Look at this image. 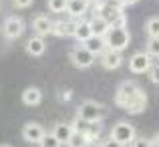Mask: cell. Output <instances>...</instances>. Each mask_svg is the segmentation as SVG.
<instances>
[{"label": "cell", "mask_w": 159, "mask_h": 147, "mask_svg": "<svg viewBox=\"0 0 159 147\" xmlns=\"http://www.w3.org/2000/svg\"><path fill=\"white\" fill-rule=\"evenodd\" d=\"M115 105L129 115H139L147 109V93L135 81H123L115 91Z\"/></svg>", "instance_id": "obj_1"}, {"label": "cell", "mask_w": 159, "mask_h": 147, "mask_svg": "<svg viewBox=\"0 0 159 147\" xmlns=\"http://www.w3.org/2000/svg\"><path fill=\"white\" fill-rule=\"evenodd\" d=\"M123 8L125 6L121 2H117V0H109V2H105V4L99 6V10L95 12V14H99L101 18H105L111 26H125L127 18H125Z\"/></svg>", "instance_id": "obj_2"}, {"label": "cell", "mask_w": 159, "mask_h": 147, "mask_svg": "<svg viewBox=\"0 0 159 147\" xmlns=\"http://www.w3.org/2000/svg\"><path fill=\"white\" fill-rule=\"evenodd\" d=\"M107 113V107L99 101H93V99H87L79 105L77 109V117L83 121H89V123H97V121H103Z\"/></svg>", "instance_id": "obj_3"}, {"label": "cell", "mask_w": 159, "mask_h": 147, "mask_svg": "<svg viewBox=\"0 0 159 147\" xmlns=\"http://www.w3.org/2000/svg\"><path fill=\"white\" fill-rule=\"evenodd\" d=\"M105 43H107V48L123 53L131 43V34H129L127 26H111L105 34Z\"/></svg>", "instance_id": "obj_4"}, {"label": "cell", "mask_w": 159, "mask_h": 147, "mask_svg": "<svg viewBox=\"0 0 159 147\" xmlns=\"http://www.w3.org/2000/svg\"><path fill=\"white\" fill-rule=\"evenodd\" d=\"M69 58H70V62H73L77 69H89V67H93L95 61H97V57H95L85 44H77V47L70 50Z\"/></svg>", "instance_id": "obj_5"}, {"label": "cell", "mask_w": 159, "mask_h": 147, "mask_svg": "<svg viewBox=\"0 0 159 147\" xmlns=\"http://www.w3.org/2000/svg\"><path fill=\"white\" fill-rule=\"evenodd\" d=\"M111 137L115 141H119V143H123V145H131L133 139L137 137L135 127H133L131 123H127V121H117L111 129Z\"/></svg>", "instance_id": "obj_6"}, {"label": "cell", "mask_w": 159, "mask_h": 147, "mask_svg": "<svg viewBox=\"0 0 159 147\" xmlns=\"http://www.w3.org/2000/svg\"><path fill=\"white\" fill-rule=\"evenodd\" d=\"M24 28L26 26H24V20L20 18V16H8L2 24V34L6 36L8 40H14V39H18V36L24 34Z\"/></svg>", "instance_id": "obj_7"}, {"label": "cell", "mask_w": 159, "mask_h": 147, "mask_svg": "<svg viewBox=\"0 0 159 147\" xmlns=\"http://www.w3.org/2000/svg\"><path fill=\"white\" fill-rule=\"evenodd\" d=\"M151 57H149L147 53H135L131 54V58H129V71L135 75H143V73H149V69H151Z\"/></svg>", "instance_id": "obj_8"}, {"label": "cell", "mask_w": 159, "mask_h": 147, "mask_svg": "<svg viewBox=\"0 0 159 147\" xmlns=\"http://www.w3.org/2000/svg\"><path fill=\"white\" fill-rule=\"evenodd\" d=\"M47 135V131H44V127L40 123H34V121H30V123H26L22 127V139L26 141V143H40V139Z\"/></svg>", "instance_id": "obj_9"}, {"label": "cell", "mask_w": 159, "mask_h": 147, "mask_svg": "<svg viewBox=\"0 0 159 147\" xmlns=\"http://www.w3.org/2000/svg\"><path fill=\"white\" fill-rule=\"evenodd\" d=\"M99 58H101L103 69H107V71H115V69H119V67L123 65V54H121L119 50H111V48H107Z\"/></svg>", "instance_id": "obj_10"}, {"label": "cell", "mask_w": 159, "mask_h": 147, "mask_svg": "<svg viewBox=\"0 0 159 147\" xmlns=\"http://www.w3.org/2000/svg\"><path fill=\"white\" fill-rule=\"evenodd\" d=\"M91 8V0H66V14L73 18H83Z\"/></svg>", "instance_id": "obj_11"}, {"label": "cell", "mask_w": 159, "mask_h": 147, "mask_svg": "<svg viewBox=\"0 0 159 147\" xmlns=\"http://www.w3.org/2000/svg\"><path fill=\"white\" fill-rule=\"evenodd\" d=\"M32 30L36 32L39 36H47V34H52V20L48 18L47 14H36L32 18Z\"/></svg>", "instance_id": "obj_12"}, {"label": "cell", "mask_w": 159, "mask_h": 147, "mask_svg": "<svg viewBox=\"0 0 159 147\" xmlns=\"http://www.w3.org/2000/svg\"><path fill=\"white\" fill-rule=\"evenodd\" d=\"M24 48H26V54H30V57H43V54L47 53V43H44L43 36L34 34L26 40Z\"/></svg>", "instance_id": "obj_13"}, {"label": "cell", "mask_w": 159, "mask_h": 147, "mask_svg": "<svg viewBox=\"0 0 159 147\" xmlns=\"http://www.w3.org/2000/svg\"><path fill=\"white\" fill-rule=\"evenodd\" d=\"M22 103L26 105V107H36V105L43 103V91L39 89V87H26V89L22 91Z\"/></svg>", "instance_id": "obj_14"}, {"label": "cell", "mask_w": 159, "mask_h": 147, "mask_svg": "<svg viewBox=\"0 0 159 147\" xmlns=\"http://www.w3.org/2000/svg\"><path fill=\"white\" fill-rule=\"evenodd\" d=\"M89 24H91V30H93V36H103V39H105V34L109 32V28H111V24H109L105 18H101L99 14L91 16Z\"/></svg>", "instance_id": "obj_15"}, {"label": "cell", "mask_w": 159, "mask_h": 147, "mask_svg": "<svg viewBox=\"0 0 159 147\" xmlns=\"http://www.w3.org/2000/svg\"><path fill=\"white\" fill-rule=\"evenodd\" d=\"M93 36V30H91V24L89 20H79L77 26H75V32H73V39L77 40V43H87V40Z\"/></svg>", "instance_id": "obj_16"}, {"label": "cell", "mask_w": 159, "mask_h": 147, "mask_svg": "<svg viewBox=\"0 0 159 147\" xmlns=\"http://www.w3.org/2000/svg\"><path fill=\"white\" fill-rule=\"evenodd\" d=\"M75 26H77V22H73V20H57V22H52V34L54 36H73L75 32Z\"/></svg>", "instance_id": "obj_17"}, {"label": "cell", "mask_w": 159, "mask_h": 147, "mask_svg": "<svg viewBox=\"0 0 159 147\" xmlns=\"http://www.w3.org/2000/svg\"><path fill=\"white\" fill-rule=\"evenodd\" d=\"M73 133H75V129H73V125H70V123H57L52 127V135L57 137L62 145H66V141L70 139Z\"/></svg>", "instance_id": "obj_18"}, {"label": "cell", "mask_w": 159, "mask_h": 147, "mask_svg": "<svg viewBox=\"0 0 159 147\" xmlns=\"http://www.w3.org/2000/svg\"><path fill=\"white\" fill-rule=\"evenodd\" d=\"M83 44H85V47L89 48L95 57H101V54L107 50V43H105L103 36H91V39L87 40V43H83Z\"/></svg>", "instance_id": "obj_19"}, {"label": "cell", "mask_w": 159, "mask_h": 147, "mask_svg": "<svg viewBox=\"0 0 159 147\" xmlns=\"http://www.w3.org/2000/svg\"><path fill=\"white\" fill-rule=\"evenodd\" d=\"M145 34L147 39H159V16H151L145 22Z\"/></svg>", "instance_id": "obj_20"}, {"label": "cell", "mask_w": 159, "mask_h": 147, "mask_svg": "<svg viewBox=\"0 0 159 147\" xmlns=\"http://www.w3.org/2000/svg\"><path fill=\"white\" fill-rule=\"evenodd\" d=\"M66 147H89L87 145V139H85V133L75 131L73 135H70V139L66 141Z\"/></svg>", "instance_id": "obj_21"}, {"label": "cell", "mask_w": 159, "mask_h": 147, "mask_svg": "<svg viewBox=\"0 0 159 147\" xmlns=\"http://www.w3.org/2000/svg\"><path fill=\"white\" fill-rule=\"evenodd\" d=\"M48 10L54 14L66 12V0H48Z\"/></svg>", "instance_id": "obj_22"}, {"label": "cell", "mask_w": 159, "mask_h": 147, "mask_svg": "<svg viewBox=\"0 0 159 147\" xmlns=\"http://www.w3.org/2000/svg\"><path fill=\"white\" fill-rule=\"evenodd\" d=\"M39 145H40V147H61L62 143L52 135V133H47V135L40 139V143H39Z\"/></svg>", "instance_id": "obj_23"}, {"label": "cell", "mask_w": 159, "mask_h": 147, "mask_svg": "<svg viewBox=\"0 0 159 147\" xmlns=\"http://www.w3.org/2000/svg\"><path fill=\"white\" fill-rule=\"evenodd\" d=\"M145 53L149 54V57H159V39H149L147 40V50H145Z\"/></svg>", "instance_id": "obj_24"}, {"label": "cell", "mask_w": 159, "mask_h": 147, "mask_svg": "<svg viewBox=\"0 0 159 147\" xmlns=\"http://www.w3.org/2000/svg\"><path fill=\"white\" fill-rule=\"evenodd\" d=\"M70 125H73V129H75L77 133H87V131H89V127H91L89 121H83V119H79V117H77V119H75Z\"/></svg>", "instance_id": "obj_25"}, {"label": "cell", "mask_w": 159, "mask_h": 147, "mask_svg": "<svg viewBox=\"0 0 159 147\" xmlns=\"http://www.w3.org/2000/svg\"><path fill=\"white\" fill-rule=\"evenodd\" d=\"M131 147H153V141L147 139V137H135Z\"/></svg>", "instance_id": "obj_26"}, {"label": "cell", "mask_w": 159, "mask_h": 147, "mask_svg": "<svg viewBox=\"0 0 159 147\" xmlns=\"http://www.w3.org/2000/svg\"><path fill=\"white\" fill-rule=\"evenodd\" d=\"M149 81L159 85V65H153L151 69H149Z\"/></svg>", "instance_id": "obj_27"}, {"label": "cell", "mask_w": 159, "mask_h": 147, "mask_svg": "<svg viewBox=\"0 0 159 147\" xmlns=\"http://www.w3.org/2000/svg\"><path fill=\"white\" fill-rule=\"evenodd\" d=\"M32 2L34 0H12V6L14 8H28V6H32Z\"/></svg>", "instance_id": "obj_28"}, {"label": "cell", "mask_w": 159, "mask_h": 147, "mask_svg": "<svg viewBox=\"0 0 159 147\" xmlns=\"http://www.w3.org/2000/svg\"><path fill=\"white\" fill-rule=\"evenodd\" d=\"M103 145H105V147H125L123 143H119V141H115L113 137H109L107 141H103Z\"/></svg>", "instance_id": "obj_29"}, {"label": "cell", "mask_w": 159, "mask_h": 147, "mask_svg": "<svg viewBox=\"0 0 159 147\" xmlns=\"http://www.w3.org/2000/svg\"><path fill=\"white\" fill-rule=\"evenodd\" d=\"M70 97H73V93H70V91H62V93H61V101H69Z\"/></svg>", "instance_id": "obj_30"}, {"label": "cell", "mask_w": 159, "mask_h": 147, "mask_svg": "<svg viewBox=\"0 0 159 147\" xmlns=\"http://www.w3.org/2000/svg\"><path fill=\"white\" fill-rule=\"evenodd\" d=\"M117 2H121L123 6H129V4H135L137 0H117Z\"/></svg>", "instance_id": "obj_31"}, {"label": "cell", "mask_w": 159, "mask_h": 147, "mask_svg": "<svg viewBox=\"0 0 159 147\" xmlns=\"http://www.w3.org/2000/svg\"><path fill=\"white\" fill-rule=\"evenodd\" d=\"M151 141H153V147H159V133H157V135H155V137H153V139H151Z\"/></svg>", "instance_id": "obj_32"}, {"label": "cell", "mask_w": 159, "mask_h": 147, "mask_svg": "<svg viewBox=\"0 0 159 147\" xmlns=\"http://www.w3.org/2000/svg\"><path fill=\"white\" fill-rule=\"evenodd\" d=\"M91 147H105V145H103L101 141H97V143H93V145H91Z\"/></svg>", "instance_id": "obj_33"}, {"label": "cell", "mask_w": 159, "mask_h": 147, "mask_svg": "<svg viewBox=\"0 0 159 147\" xmlns=\"http://www.w3.org/2000/svg\"><path fill=\"white\" fill-rule=\"evenodd\" d=\"M0 147H12V145H8V143H2V145H0Z\"/></svg>", "instance_id": "obj_34"}]
</instances>
